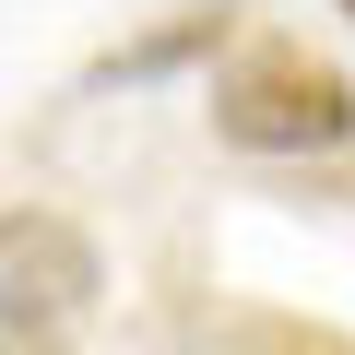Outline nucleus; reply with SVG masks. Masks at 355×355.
<instances>
[{
  "mask_svg": "<svg viewBox=\"0 0 355 355\" xmlns=\"http://www.w3.org/2000/svg\"><path fill=\"white\" fill-rule=\"evenodd\" d=\"M214 142L225 154H331V142H355V83L296 36H249L214 71Z\"/></svg>",
  "mask_w": 355,
  "mask_h": 355,
  "instance_id": "nucleus-1",
  "label": "nucleus"
},
{
  "mask_svg": "<svg viewBox=\"0 0 355 355\" xmlns=\"http://www.w3.org/2000/svg\"><path fill=\"white\" fill-rule=\"evenodd\" d=\"M95 296H107V261H95V237L71 214H48V202L0 214V331H60Z\"/></svg>",
  "mask_w": 355,
  "mask_h": 355,
  "instance_id": "nucleus-2",
  "label": "nucleus"
},
{
  "mask_svg": "<svg viewBox=\"0 0 355 355\" xmlns=\"http://www.w3.org/2000/svg\"><path fill=\"white\" fill-rule=\"evenodd\" d=\"M225 36H237L225 0H190V12H166L154 36L107 48V60H95V83H166V71H190V60H225Z\"/></svg>",
  "mask_w": 355,
  "mask_h": 355,
  "instance_id": "nucleus-3",
  "label": "nucleus"
},
{
  "mask_svg": "<svg viewBox=\"0 0 355 355\" xmlns=\"http://www.w3.org/2000/svg\"><path fill=\"white\" fill-rule=\"evenodd\" d=\"M202 343H214V355H355L331 320H296V308H225Z\"/></svg>",
  "mask_w": 355,
  "mask_h": 355,
  "instance_id": "nucleus-4",
  "label": "nucleus"
},
{
  "mask_svg": "<svg viewBox=\"0 0 355 355\" xmlns=\"http://www.w3.org/2000/svg\"><path fill=\"white\" fill-rule=\"evenodd\" d=\"M0 355H60V331H0Z\"/></svg>",
  "mask_w": 355,
  "mask_h": 355,
  "instance_id": "nucleus-5",
  "label": "nucleus"
},
{
  "mask_svg": "<svg viewBox=\"0 0 355 355\" xmlns=\"http://www.w3.org/2000/svg\"><path fill=\"white\" fill-rule=\"evenodd\" d=\"M343 12H355V0H343Z\"/></svg>",
  "mask_w": 355,
  "mask_h": 355,
  "instance_id": "nucleus-6",
  "label": "nucleus"
}]
</instances>
